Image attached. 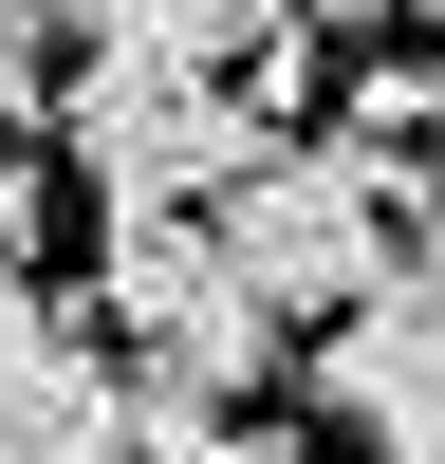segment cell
I'll return each mask as SVG.
<instances>
[{
    "instance_id": "obj_1",
    "label": "cell",
    "mask_w": 445,
    "mask_h": 464,
    "mask_svg": "<svg viewBox=\"0 0 445 464\" xmlns=\"http://www.w3.org/2000/svg\"><path fill=\"white\" fill-rule=\"evenodd\" d=\"M93 334L130 372H167V391H222V409H241V391H279V334L297 316L222 260L204 205H111L93 223Z\"/></svg>"
},
{
    "instance_id": "obj_2",
    "label": "cell",
    "mask_w": 445,
    "mask_h": 464,
    "mask_svg": "<svg viewBox=\"0 0 445 464\" xmlns=\"http://www.w3.org/2000/svg\"><path fill=\"white\" fill-rule=\"evenodd\" d=\"M204 223H222V260H241L279 316H353V297L408 279V186L371 168L353 130H334V149H260Z\"/></svg>"
},
{
    "instance_id": "obj_3",
    "label": "cell",
    "mask_w": 445,
    "mask_h": 464,
    "mask_svg": "<svg viewBox=\"0 0 445 464\" xmlns=\"http://www.w3.org/2000/svg\"><path fill=\"white\" fill-rule=\"evenodd\" d=\"M56 149L93 168V205H222V186H241L279 130H260V93H241V74L111 56V37H93V56L56 74Z\"/></svg>"
},
{
    "instance_id": "obj_4",
    "label": "cell",
    "mask_w": 445,
    "mask_h": 464,
    "mask_svg": "<svg viewBox=\"0 0 445 464\" xmlns=\"http://www.w3.org/2000/svg\"><path fill=\"white\" fill-rule=\"evenodd\" d=\"M316 428H353L371 464H445V297L427 279L316 316Z\"/></svg>"
},
{
    "instance_id": "obj_5",
    "label": "cell",
    "mask_w": 445,
    "mask_h": 464,
    "mask_svg": "<svg viewBox=\"0 0 445 464\" xmlns=\"http://www.w3.org/2000/svg\"><path fill=\"white\" fill-rule=\"evenodd\" d=\"M130 446V372L93 316H56L37 279H0V464H111Z\"/></svg>"
},
{
    "instance_id": "obj_6",
    "label": "cell",
    "mask_w": 445,
    "mask_h": 464,
    "mask_svg": "<svg viewBox=\"0 0 445 464\" xmlns=\"http://www.w3.org/2000/svg\"><path fill=\"white\" fill-rule=\"evenodd\" d=\"M37 56H56V19H37V0H0V149H19V111H37Z\"/></svg>"
},
{
    "instance_id": "obj_7",
    "label": "cell",
    "mask_w": 445,
    "mask_h": 464,
    "mask_svg": "<svg viewBox=\"0 0 445 464\" xmlns=\"http://www.w3.org/2000/svg\"><path fill=\"white\" fill-rule=\"evenodd\" d=\"M19 260H37V168L0 149V279H19Z\"/></svg>"
},
{
    "instance_id": "obj_8",
    "label": "cell",
    "mask_w": 445,
    "mask_h": 464,
    "mask_svg": "<svg viewBox=\"0 0 445 464\" xmlns=\"http://www.w3.org/2000/svg\"><path fill=\"white\" fill-rule=\"evenodd\" d=\"M353 19H390V0H297V37H353Z\"/></svg>"
},
{
    "instance_id": "obj_9",
    "label": "cell",
    "mask_w": 445,
    "mask_h": 464,
    "mask_svg": "<svg viewBox=\"0 0 445 464\" xmlns=\"http://www.w3.org/2000/svg\"><path fill=\"white\" fill-rule=\"evenodd\" d=\"M408 279H427V297H445V223H408Z\"/></svg>"
},
{
    "instance_id": "obj_10",
    "label": "cell",
    "mask_w": 445,
    "mask_h": 464,
    "mask_svg": "<svg viewBox=\"0 0 445 464\" xmlns=\"http://www.w3.org/2000/svg\"><path fill=\"white\" fill-rule=\"evenodd\" d=\"M111 464H148V446H111Z\"/></svg>"
}]
</instances>
